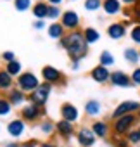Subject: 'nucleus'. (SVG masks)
<instances>
[{
	"label": "nucleus",
	"instance_id": "obj_5",
	"mask_svg": "<svg viewBox=\"0 0 140 147\" xmlns=\"http://www.w3.org/2000/svg\"><path fill=\"white\" fill-rule=\"evenodd\" d=\"M38 85H40V82L33 73H21L18 76V88L24 94H31Z\"/></svg>",
	"mask_w": 140,
	"mask_h": 147
},
{
	"label": "nucleus",
	"instance_id": "obj_33",
	"mask_svg": "<svg viewBox=\"0 0 140 147\" xmlns=\"http://www.w3.org/2000/svg\"><path fill=\"white\" fill-rule=\"evenodd\" d=\"M112 144H114L116 147H130V144L126 142V138L118 137V135H114V137H112Z\"/></svg>",
	"mask_w": 140,
	"mask_h": 147
},
{
	"label": "nucleus",
	"instance_id": "obj_32",
	"mask_svg": "<svg viewBox=\"0 0 140 147\" xmlns=\"http://www.w3.org/2000/svg\"><path fill=\"white\" fill-rule=\"evenodd\" d=\"M14 7L18 9V11H28L30 9V0H16L14 2Z\"/></svg>",
	"mask_w": 140,
	"mask_h": 147
},
{
	"label": "nucleus",
	"instance_id": "obj_4",
	"mask_svg": "<svg viewBox=\"0 0 140 147\" xmlns=\"http://www.w3.org/2000/svg\"><path fill=\"white\" fill-rule=\"evenodd\" d=\"M138 111H140V102L138 100H123L121 104L116 106V109L112 111L111 118L118 119V118L126 116V114H137Z\"/></svg>",
	"mask_w": 140,
	"mask_h": 147
},
{
	"label": "nucleus",
	"instance_id": "obj_27",
	"mask_svg": "<svg viewBox=\"0 0 140 147\" xmlns=\"http://www.w3.org/2000/svg\"><path fill=\"white\" fill-rule=\"evenodd\" d=\"M125 137H126V142H128L130 145H138V144H140V131H138L137 128L130 130Z\"/></svg>",
	"mask_w": 140,
	"mask_h": 147
},
{
	"label": "nucleus",
	"instance_id": "obj_26",
	"mask_svg": "<svg viewBox=\"0 0 140 147\" xmlns=\"http://www.w3.org/2000/svg\"><path fill=\"white\" fill-rule=\"evenodd\" d=\"M11 111H12V104H11L5 97H0V118L9 116Z\"/></svg>",
	"mask_w": 140,
	"mask_h": 147
},
{
	"label": "nucleus",
	"instance_id": "obj_42",
	"mask_svg": "<svg viewBox=\"0 0 140 147\" xmlns=\"http://www.w3.org/2000/svg\"><path fill=\"white\" fill-rule=\"evenodd\" d=\"M121 2H123V4H128V5H130V4L133 5V4H137V2H138V0H121Z\"/></svg>",
	"mask_w": 140,
	"mask_h": 147
},
{
	"label": "nucleus",
	"instance_id": "obj_44",
	"mask_svg": "<svg viewBox=\"0 0 140 147\" xmlns=\"http://www.w3.org/2000/svg\"><path fill=\"white\" fill-rule=\"evenodd\" d=\"M137 116H138V119H140V111H138V113H137Z\"/></svg>",
	"mask_w": 140,
	"mask_h": 147
},
{
	"label": "nucleus",
	"instance_id": "obj_38",
	"mask_svg": "<svg viewBox=\"0 0 140 147\" xmlns=\"http://www.w3.org/2000/svg\"><path fill=\"white\" fill-rule=\"evenodd\" d=\"M40 147H59L57 144H54V142H42L40 144Z\"/></svg>",
	"mask_w": 140,
	"mask_h": 147
},
{
	"label": "nucleus",
	"instance_id": "obj_43",
	"mask_svg": "<svg viewBox=\"0 0 140 147\" xmlns=\"http://www.w3.org/2000/svg\"><path fill=\"white\" fill-rule=\"evenodd\" d=\"M71 67H73V69H78V67H80V62H78V61H73Z\"/></svg>",
	"mask_w": 140,
	"mask_h": 147
},
{
	"label": "nucleus",
	"instance_id": "obj_15",
	"mask_svg": "<svg viewBox=\"0 0 140 147\" xmlns=\"http://www.w3.org/2000/svg\"><path fill=\"white\" fill-rule=\"evenodd\" d=\"M92 128V131L95 133V137L97 138H106V137H109V133H111V126H109V123L107 121H94V125L90 126Z\"/></svg>",
	"mask_w": 140,
	"mask_h": 147
},
{
	"label": "nucleus",
	"instance_id": "obj_1",
	"mask_svg": "<svg viewBox=\"0 0 140 147\" xmlns=\"http://www.w3.org/2000/svg\"><path fill=\"white\" fill-rule=\"evenodd\" d=\"M61 47L69 54L73 61H80L88 52V43L85 42V36L81 31H71L61 38Z\"/></svg>",
	"mask_w": 140,
	"mask_h": 147
},
{
	"label": "nucleus",
	"instance_id": "obj_2",
	"mask_svg": "<svg viewBox=\"0 0 140 147\" xmlns=\"http://www.w3.org/2000/svg\"><path fill=\"white\" fill-rule=\"evenodd\" d=\"M137 121H138V116H137V114H126V116H121V118L114 119V121H112L111 130H112V133H114V135L123 137V135H126L130 130H133V128H135Z\"/></svg>",
	"mask_w": 140,
	"mask_h": 147
},
{
	"label": "nucleus",
	"instance_id": "obj_20",
	"mask_svg": "<svg viewBox=\"0 0 140 147\" xmlns=\"http://www.w3.org/2000/svg\"><path fill=\"white\" fill-rule=\"evenodd\" d=\"M33 16L38 19V21H43L47 16H48V5L45 2H38L33 5Z\"/></svg>",
	"mask_w": 140,
	"mask_h": 147
},
{
	"label": "nucleus",
	"instance_id": "obj_14",
	"mask_svg": "<svg viewBox=\"0 0 140 147\" xmlns=\"http://www.w3.org/2000/svg\"><path fill=\"white\" fill-rule=\"evenodd\" d=\"M55 131L62 137V138H71V135L75 133V125L69 123L66 119H61L55 123Z\"/></svg>",
	"mask_w": 140,
	"mask_h": 147
},
{
	"label": "nucleus",
	"instance_id": "obj_40",
	"mask_svg": "<svg viewBox=\"0 0 140 147\" xmlns=\"http://www.w3.org/2000/svg\"><path fill=\"white\" fill-rule=\"evenodd\" d=\"M47 2H48L50 5H55V7H57L59 4H62V0H47Z\"/></svg>",
	"mask_w": 140,
	"mask_h": 147
},
{
	"label": "nucleus",
	"instance_id": "obj_29",
	"mask_svg": "<svg viewBox=\"0 0 140 147\" xmlns=\"http://www.w3.org/2000/svg\"><path fill=\"white\" fill-rule=\"evenodd\" d=\"M40 131L43 133V135H52L54 131H55V125L52 123V121H42V125H40Z\"/></svg>",
	"mask_w": 140,
	"mask_h": 147
},
{
	"label": "nucleus",
	"instance_id": "obj_11",
	"mask_svg": "<svg viewBox=\"0 0 140 147\" xmlns=\"http://www.w3.org/2000/svg\"><path fill=\"white\" fill-rule=\"evenodd\" d=\"M24 131H26V123H24L21 118H16V119H12V121L7 123V133H9L11 137L19 138V137H23Z\"/></svg>",
	"mask_w": 140,
	"mask_h": 147
},
{
	"label": "nucleus",
	"instance_id": "obj_37",
	"mask_svg": "<svg viewBox=\"0 0 140 147\" xmlns=\"http://www.w3.org/2000/svg\"><path fill=\"white\" fill-rule=\"evenodd\" d=\"M19 147H38V145H36V142H33V140H28V142H23V144H19Z\"/></svg>",
	"mask_w": 140,
	"mask_h": 147
},
{
	"label": "nucleus",
	"instance_id": "obj_28",
	"mask_svg": "<svg viewBox=\"0 0 140 147\" xmlns=\"http://www.w3.org/2000/svg\"><path fill=\"white\" fill-rule=\"evenodd\" d=\"M99 61H100V66H106V67H109V66L114 64V57H112V54L107 52V50H104V52L100 54Z\"/></svg>",
	"mask_w": 140,
	"mask_h": 147
},
{
	"label": "nucleus",
	"instance_id": "obj_34",
	"mask_svg": "<svg viewBox=\"0 0 140 147\" xmlns=\"http://www.w3.org/2000/svg\"><path fill=\"white\" fill-rule=\"evenodd\" d=\"M59 16H61L59 7H55V5H48V16H47V18H50V19H57Z\"/></svg>",
	"mask_w": 140,
	"mask_h": 147
},
{
	"label": "nucleus",
	"instance_id": "obj_35",
	"mask_svg": "<svg viewBox=\"0 0 140 147\" xmlns=\"http://www.w3.org/2000/svg\"><path fill=\"white\" fill-rule=\"evenodd\" d=\"M130 78H131V83H133V85H140V67H137V69L131 73Z\"/></svg>",
	"mask_w": 140,
	"mask_h": 147
},
{
	"label": "nucleus",
	"instance_id": "obj_41",
	"mask_svg": "<svg viewBox=\"0 0 140 147\" xmlns=\"http://www.w3.org/2000/svg\"><path fill=\"white\" fill-rule=\"evenodd\" d=\"M4 147H19V144H18V142H7Z\"/></svg>",
	"mask_w": 140,
	"mask_h": 147
},
{
	"label": "nucleus",
	"instance_id": "obj_39",
	"mask_svg": "<svg viewBox=\"0 0 140 147\" xmlns=\"http://www.w3.org/2000/svg\"><path fill=\"white\" fill-rule=\"evenodd\" d=\"M43 26H45L43 21H35V23H33V28H36V30H42Z\"/></svg>",
	"mask_w": 140,
	"mask_h": 147
},
{
	"label": "nucleus",
	"instance_id": "obj_10",
	"mask_svg": "<svg viewBox=\"0 0 140 147\" xmlns=\"http://www.w3.org/2000/svg\"><path fill=\"white\" fill-rule=\"evenodd\" d=\"M61 116H62V119H66L69 123H75V121L80 119V111H78L76 106L66 102V104L61 106Z\"/></svg>",
	"mask_w": 140,
	"mask_h": 147
},
{
	"label": "nucleus",
	"instance_id": "obj_3",
	"mask_svg": "<svg viewBox=\"0 0 140 147\" xmlns=\"http://www.w3.org/2000/svg\"><path fill=\"white\" fill-rule=\"evenodd\" d=\"M50 92H52V85L50 83H40L31 94H30V100L40 107H43L50 97Z\"/></svg>",
	"mask_w": 140,
	"mask_h": 147
},
{
	"label": "nucleus",
	"instance_id": "obj_13",
	"mask_svg": "<svg viewBox=\"0 0 140 147\" xmlns=\"http://www.w3.org/2000/svg\"><path fill=\"white\" fill-rule=\"evenodd\" d=\"M42 76H43V80H45V83H59L61 80H62V75H61V71L59 69H55V67H52V66H45L43 69H42Z\"/></svg>",
	"mask_w": 140,
	"mask_h": 147
},
{
	"label": "nucleus",
	"instance_id": "obj_23",
	"mask_svg": "<svg viewBox=\"0 0 140 147\" xmlns=\"http://www.w3.org/2000/svg\"><path fill=\"white\" fill-rule=\"evenodd\" d=\"M83 36H85V42H87L88 45H90V43H95V42L100 38V35H99V31H97L95 28H85Z\"/></svg>",
	"mask_w": 140,
	"mask_h": 147
},
{
	"label": "nucleus",
	"instance_id": "obj_16",
	"mask_svg": "<svg viewBox=\"0 0 140 147\" xmlns=\"http://www.w3.org/2000/svg\"><path fill=\"white\" fill-rule=\"evenodd\" d=\"M107 35H109V38H112V40H121V38L126 35V28H125V24H121V23H112V24H109V28H107Z\"/></svg>",
	"mask_w": 140,
	"mask_h": 147
},
{
	"label": "nucleus",
	"instance_id": "obj_22",
	"mask_svg": "<svg viewBox=\"0 0 140 147\" xmlns=\"http://www.w3.org/2000/svg\"><path fill=\"white\" fill-rule=\"evenodd\" d=\"M48 36L50 38H62L64 36V28H62V24L61 23H54V24H50L48 26Z\"/></svg>",
	"mask_w": 140,
	"mask_h": 147
},
{
	"label": "nucleus",
	"instance_id": "obj_46",
	"mask_svg": "<svg viewBox=\"0 0 140 147\" xmlns=\"http://www.w3.org/2000/svg\"><path fill=\"white\" fill-rule=\"evenodd\" d=\"M138 52H140V50H138Z\"/></svg>",
	"mask_w": 140,
	"mask_h": 147
},
{
	"label": "nucleus",
	"instance_id": "obj_18",
	"mask_svg": "<svg viewBox=\"0 0 140 147\" xmlns=\"http://www.w3.org/2000/svg\"><path fill=\"white\" fill-rule=\"evenodd\" d=\"M100 111H102V106H100V102L95 100V99H92V100H88V102L85 104V113H87V116H90V118L99 116Z\"/></svg>",
	"mask_w": 140,
	"mask_h": 147
},
{
	"label": "nucleus",
	"instance_id": "obj_21",
	"mask_svg": "<svg viewBox=\"0 0 140 147\" xmlns=\"http://www.w3.org/2000/svg\"><path fill=\"white\" fill-rule=\"evenodd\" d=\"M12 87V76L5 69H0V90H9Z\"/></svg>",
	"mask_w": 140,
	"mask_h": 147
},
{
	"label": "nucleus",
	"instance_id": "obj_19",
	"mask_svg": "<svg viewBox=\"0 0 140 147\" xmlns=\"http://www.w3.org/2000/svg\"><path fill=\"white\" fill-rule=\"evenodd\" d=\"M7 100H9L12 106H21V104H24L26 95H24V92H21L19 88H14V90H11V92H9Z\"/></svg>",
	"mask_w": 140,
	"mask_h": 147
},
{
	"label": "nucleus",
	"instance_id": "obj_30",
	"mask_svg": "<svg viewBox=\"0 0 140 147\" xmlns=\"http://www.w3.org/2000/svg\"><path fill=\"white\" fill-rule=\"evenodd\" d=\"M102 7V0H85V9L87 11H97Z\"/></svg>",
	"mask_w": 140,
	"mask_h": 147
},
{
	"label": "nucleus",
	"instance_id": "obj_8",
	"mask_svg": "<svg viewBox=\"0 0 140 147\" xmlns=\"http://www.w3.org/2000/svg\"><path fill=\"white\" fill-rule=\"evenodd\" d=\"M61 24L66 30H76L80 26V16L75 11H66L61 18Z\"/></svg>",
	"mask_w": 140,
	"mask_h": 147
},
{
	"label": "nucleus",
	"instance_id": "obj_9",
	"mask_svg": "<svg viewBox=\"0 0 140 147\" xmlns=\"http://www.w3.org/2000/svg\"><path fill=\"white\" fill-rule=\"evenodd\" d=\"M109 82H111L112 87H121V88H128V87L133 85V83H131V78L126 75V73H123V71H114V73H111Z\"/></svg>",
	"mask_w": 140,
	"mask_h": 147
},
{
	"label": "nucleus",
	"instance_id": "obj_36",
	"mask_svg": "<svg viewBox=\"0 0 140 147\" xmlns=\"http://www.w3.org/2000/svg\"><path fill=\"white\" fill-rule=\"evenodd\" d=\"M2 59H4L5 62H12V61H14V52H4V54H2Z\"/></svg>",
	"mask_w": 140,
	"mask_h": 147
},
{
	"label": "nucleus",
	"instance_id": "obj_24",
	"mask_svg": "<svg viewBox=\"0 0 140 147\" xmlns=\"http://www.w3.org/2000/svg\"><path fill=\"white\" fill-rule=\"evenodd\" d=\"M125 59H126L128 62H131V64H137V62L140 61V52H138L137 49L130 47V49L125 50Z\"/></svg>",
	"mask_w": 140,
	"mask_h": 147
},
{
	"label": "nucleus",
	"instance_id": "obj_25",
	"mask_svg": "<svg viewBox=\"0 0 140 147\" xmlns=\"http://www.w3.org/2000/svg\"><path fill=\"white\" fill-rule=\"evenodd\" d=\"M21 69H23V66H21V62H19V61H12V62H7V67H5V71L9 73L11 76H19Z\"/></svg>",
	"mask_w": 140,
	"mask_h": 147
},
{
	"label": "nucleus",
	"instance_id": "obj_45",
	"mask_svg": "<svg viewBox=\"0 0 140 147\" xmlns=\"http://www.w3.org/2000/svg\"><path fill=\"white\" fill-rule=\"evenodd\" d=\"M137 130H138V131H140V126H137Z\"/></svg>",
	"mask_w": 140,
	"mask_h": 147
},
{
	"label": "nucleus",
	"instance_id": "obj_31",
	"mask_svg": "<svg viewBox=\"0 0 140 147\" xmlns=\"http://www.w3.org/2000/svg\"><path fill=\"white\" fill-rule=\"evenodd\" d=\"M130 36H131V40H133L135 43H138V45H140V24H137V26H133V28H131Z\"/></svg>",
	"mask_w": 140,
	"mask_h": 147
},
{
	"label": "nucleus",
	"instance_id": "obj_12",
	"mask_svg": "<svg viewBox=\"0 0 140 147\" xmlns=\"http://www.w3.org/2000/svg\"><path fill=\"white\" fill-rule=\"evenodd\" d=\"M90 76H92V80L94 82H97V83H106V82H109V78H111V71L106 67V66H95L94 69H92V73H90Z\"/></svg>",
	"mask_w": 140,
	"mask_h": 147
},
{
	"label": "nucleus",
	"instance_id": "obj_7",
	"mask_svg": "<svg viewBox=\"0 0 140 147\" xmlns=\"http://www.w3.org/2000/svg\"><path fill=\"white\" fill-rule=\"evenodd\" d=\"M95 140H97V137H95V133L92 131L90 126H81L76 131V142L81 147H92L95 144Z\"/></svg>",
	"mask_w": 140,
	"mask_h": 147
},
{
	"label": "nucleus",
	"instance_id": "obj_6",
	"mask_svg": "<svg viewBox=\"0 0 140 147\" xmlns=\"http://www.w3.org/2000/svg\"><path fill=\"white\" fill-rule=\"evenodd\" d=\"M42 116H43V107H40V106H36L33 102H30L28 106H24L23 111H21V119L23 121L33 123V121H38Z\"/></svg>",
	"mask_w": 140,
	"mask_h": 147
},
{
	"label": "nucleus",
	"instance_id": "obj_17",
	"mask_svg": "<svg viewBox=\"0 0 140 147\" xmlns=\"http://www.w3.org/2000/svg\"><path fill=\"white\" fill-rule=\"evenodd\" d=\"M102 9H104L106 14L114 16V14H119L121 4H119V0H104V2H102Z\"/></svg>",
	"mask_w": 140,
	"mask_h": 147
}]
</instances>
